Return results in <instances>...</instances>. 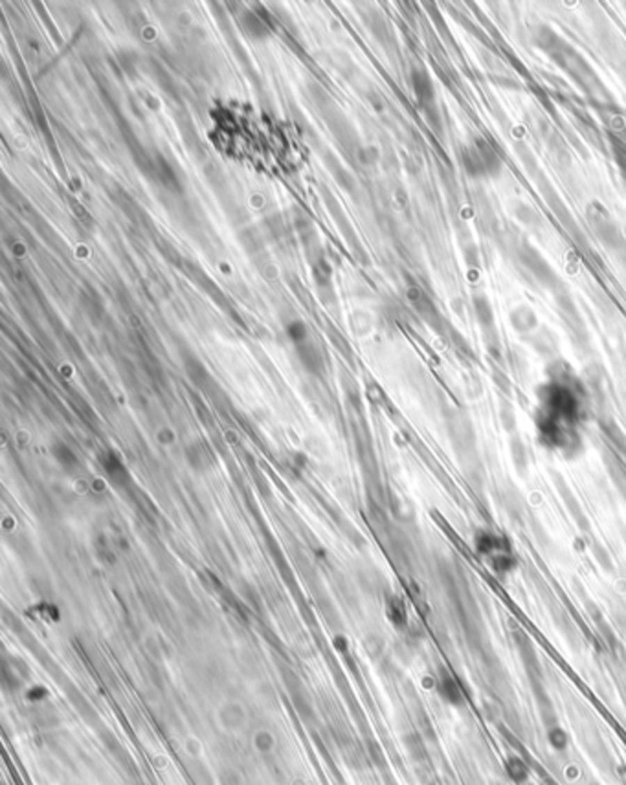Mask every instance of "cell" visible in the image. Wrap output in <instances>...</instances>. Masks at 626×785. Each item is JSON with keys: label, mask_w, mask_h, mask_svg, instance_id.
Wrapping results in <instances>:
<instances>
[{"label": "cell", "mask_w": 626, "mask_h": 785, "mask_svg": "<svg viewBox=\"0 0 626 785\" xmlns=\"http://www.w3.org/2000/svg\"><path fill=\"white\" fill-rule=\"evenodd\" d=\"M586 215H588L590 226L593 228L595 235L599 237V241H601L606 248H610V250H619V248L623 246V235L621 232H619V228H617L613 219L608 215V212H606L601 204H591V206L588 207V213H586Z\"/></svg>", "instance_id": "obj_3"}, {"label": "cell", "mask_w": 626, "mask_h": 785, "mask_svg": "<svg viewBox=\"0 0 626 785\" xmlns=\"http://www.w3.org/2000/svg\"><path fill=\"white\" fill-rule=\"evenodd\" d=\"M510 453H512V459H515L516 466L520 470H525V466H527V457H525L524 444H522L520 441H512V444H510Z\"/></svg>", "instance_id": "obj_13"}, {"label": "cell", "mask_w": 626, "mask_h": 785, "mask_svg": "<svg viewBox=\"0 0 626 785\" xmlns=\"http://www.w3.org/2000/svg\"><path fill=\"white\" fill-rule=\"evenodd\" d=\"M487 564H489L490 569L494 571L498 576H505V574H510L512 571H516V567H518V558H516V554L512 553V550H503V553L489 556V558H487Z\"/></svg>", "instance_id": "obj_7"}, {"label": "cell", "mask_w": 626, "mask_h": 785, "mask_svg": "<svg viewBox=\"0 0 626 785\" xmlns=\"http://www.w3.org/2000/svg\"><path fill=\"white\" fill-rule=\"evenodd\" d=\"M503 769L507 778H509L512 784L524 785L527 784V780H529L531 767L524 758H520V756H509V758H505Z\"/></svg>", "instance_id": "obj_6"}, {"label": "cell", "mask_w": 626, "mask_h": 785, "mask_svg": "<svg viewBox=\"0 0 626 785\" xmlns=\"http://www.w3.org/2000/svg\"><path fill=\"white\" fill-rule=\"evenodd\" d=\"M547 743H549L551 749H555L556 752H562V750L568 749V745H570V734L565 732L562 727L555 725V727H549L547 729Z\"/></svg>", "instance_id": "obj_10"}, {"label": "cell", "mask_w": 626, "mask_h": 785, "mask_svg": "<svg viewBox=\"0 0 626 785\" xmlns=\"http://www.w3.org/2000/svg\"><path fill=\"white\" fill-rule=\"evenodd\" d=\"M474 307H476V316H478L481 325H483L485 328L490 327V325L494 323V314H492V308H490L489 301L483 299V297H480V299H476Z\"/></svg>", "instance_id": "obj_11"}, {"label": "cell", "mask_w": 626, "mask_h": 785, "mask_svg": "<svg viewBox=\"0 0 626 785\" xmlns=\"http://www.w3.org/2000/svg\"><path fill=\"white\" fill-rule=\"evenodd\" d=\"M542 411L558 418L565 424H573L581 417V402L575 391L562 382L547 383L540 391Z\"/></svg>", "instance_id": "obj_1"}, {"label": "cell", "mask_w": 626, "mask_h": 785, "mask_svg": "<svg viewBox=\"0 0 626 785\" xmlns=\"http://www.w3.org/2000/svg\"><path fill=\"white\" fill-rule=\"evenodd\" d=\"M555 54H558L556 59L561 61L562 65L565 66V70L579 81V85H582V88L588 94H591L593 97H599V100L608 101V92L604 90V86L601 85L599 77L591 72L590 66L586 65L584 59L579 54L568 50V46L564 45H561V51H555Z\"/></svg>", "instance_id": "obj_2"}, {"label": "cell", "mask_w": 626, "mask_h": 785, "mask_svg": "<svg viewBox=\"0 0 626 785\" xmlns=\"http://www.w3.org/2000/svg\"><path fill=\"white\" fill-rule=\"evenodd\" d=\"M435 690L441 699L450 706H463L464 705V692L461 688L460 681L455 679L450 672H441L439 677L435 679Z\"/></svg>", "instance_id": "obj_5"}, {"label": "cell", "mask_w": 626, "mask_h": 785, "mask_svg": "<svg viewBox=\"0 0 626 785\" xmlns=\"http://www.w3.org/2000/svg\"><path fill=\"white\" fill-rule=\"evenodd\" d=\"M388 614L389 619L393 620L397 626L406 624V608H404V604L399 598L391 600V604L388 605Z\"/></svg>", "instance_id": "obj_12"}, {"label": "cell", "mask_w": 626, "mask_h": 785, "mask_svg": "<svg viewBox=\"0 0 626 785\" xmlns=\"http://www.w3.org/2000/svg\"><path fill=\"white\" fill-rule=\"evenodd\" d=\"M555 481L558 483V490H561L562 498H564L565 507H568V510L571 512L573 519H575L577 523H579V527H582V529H588V527H590V523H588V519H586L584 512H582L581 505H579V501H577L575 495H573V493H571V490L568 489V484L562 483V479L558 477V475H555Z\"/></svg>", "instance_id": "obj_8"}, {"label": "cell", "mask_w": 626, "mask_h": 785, "mask_svg": "<svg viewBox=\"0 0 626 785\" xmlns=\"http://www.w3.org/2000/svg\"><path fill=\"white\" fill-rule=\"evenodd\" d=\"M414 88L421 103H432V101H434V86H432V83H430L426 74H423V72H415Z\"/></svg>", "instance_id": "obj_9"}, {"label": "cell", "mask_w": 626, "mask_h": 785, "mask_svg": "<svg viewBox=\"0 0 626 785\" xmlns=\"http://www.w3.org/2000/svg\"><path fill=\"white\" fill-rule=\"evenodd\" d=\"M474 549L485 560L492 556V554L503 553V550H512L510 549L509 539L505 538L503 534H498L489 529H480L474 534Z\"/></svg>", "instance_id": "obj_4"}]
</instances>
